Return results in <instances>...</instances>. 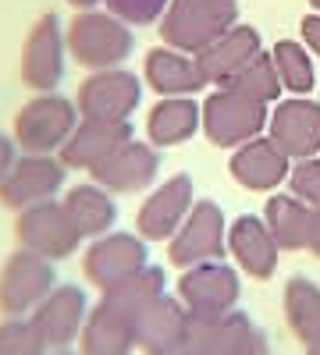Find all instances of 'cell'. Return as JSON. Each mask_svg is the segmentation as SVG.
Returning a JSON list of instances; mask_svg holds the SVG:
<instances>
[{
    "instance_id": "6da1fadb",
    "label": "cell",
    "mask_w": 320,
    "mask_h": 355,
    "mask_svg": "<svg viewBox=\"0 0 320 355\" xmlns=\"http://www.w3.org/2000/svg\"><path fill=\"white\" fill-rule=\"evenodd\" d=\"M239 25L235 0H171L160 18V40L182 53H203Z\"/></svg>"
},
{
    "instance_id": "7a4b0ae2",
    "label": "cell",
    "mask_w": 320,
    "mask_h": 355,
    "mask_svg": "<svg viewBox=\"0 0 320 355\" xmlns=\"http://www.w3.org/2000/svg\"><path fill=\"white\" fill-rule=\"evenodd\" d=\"M65 40H68V53L90 71L118 68L135 46L132 28L121 18H114L110 11H78L68 25Z\"/></svg>"
},
{
    "instance_id": "3957f363",
    "label": "cell",
    "mask_w": 320,
    "mask_h": 355,
    "mask_svg": "<svg viewBox=\"0 0 320 355\" xmlns=\"http://www.w3.org/2000/svg\"><path fill=\"white\" fill-rule=\"evenodd\" d=\"M267 121H271L267 103H256L253 96L235 93L228 85H221L217 93L203 100V132L221 150H239L242 142L264 132Z\"/></svg>"
},
{
    "instance_id": "277c9868",
    "label": "cell",
    "mask_w": 320,
    "mask_h": 355,
    "mask_svg": "<svg viewBox=\"0 0 320 355\" xmlns=\"http://www.w3.org/2000/svg\"><path fill=\"white\" fill-rule=\"evenodd\" d=\"M75 128H78V103L57 93H40L18 110L15 142L25 153H53V150L61 153Z\"/></svg>"
},
{
    "instance_id": "5b68a950",
    "label": "cell",
    "mask_w": 320,
    "mask_h": 355,
    "mask_svg": "<svg viewBox=\"0 0 320 355\" xmlns=\"http://www.w3.org/2000/svg\"><path fill=\"white\" fill-rule=\"evenodd\" d=\"M15 239L22 242V249L36 252V256H47V259H65L78 249L82 234L78 227L71 224L65 202H36V206H25L18 210V220H15Z\"/></svg>"
},
{
    "instance_id": "8992f818",
    "label": "cell",
    "mask_w": 320,
    "mask_h": 355,
    "mask_svg": "<svg viewBox=\"0 0 320 355\" xmlns=\"http://www.w3.org/2000/svg\"><path fill=\"white\" fill-rule=\"evenodd\" d=\"M65 57L68 40L61 33V18L40 15L22 46V82L36 93H53L57 82L65 78Z\"/></svg>"
},
{
    "instance_id": "52a82bcc",
    "label": "cell",
    "mask_w": 320,
    "mask_h": 355,
    "mask_svg": "<svg viewBox=\"0 0 320 355\" xmlns=\"http://www.w3.org/2000/svg\"><path fill=\"white\" fill-rule=\"evenodd\" d=\"M142 100V82L139 75L125 68H107L93 71L78 85V114L82 117H100V121H128Z\"/></svg>"
},
{
    "instance_id": "ba28073f",
    "label": "cell",
    "mask_w": 320,
    "mask_h": 355,
    "mask_svg": "<svg viewBox=\"0 0 320 355\" xmlns=\"http://www.w3.org/2000/svg\"><path fill=\"white\" fill-rule=\"evenodd\" d=\"M224 242H228V231H224V214L214 199H196V206L189 210L185 224L174 231L171 239V263L174 266H196V263H207L224 256Z\"/></svg>"
},
{
    "instance_id": "9c48e42d",
    "label": "cell",
    "mask_w": 320,
    "mask_h": 355,
    "mask_svg": "<svg viewBox=\"0 0 320 355\" xmlns=\"http://www.w3.org/2000/svg\"><path fill=\"white\" fill-rule=\"evenodd\" d=\"M146 266V239L128 231H107L90 245L82 259V270L96 288L110 291L121 281H128L132 274H139Z\"/></svg>"
},
{
    "instance_id": "30bf717a",
    "label": "cell",
    "mask_w": 320,
    "mask_h": 355,
    "mask_svg": "<svg viewBox=\"0 0 320 355\" xmlns=\"http://www.w3.org/2000/svg\"><path fill=\"white\" fill-rule=\"evenodd\" d=\"M196 206V185L189 174H171L164 185L153 189V196L142 202V210L135 214V227H139V239L146 242H167L174 239L189 217V210Z\"/></svg>"
},
{
    "instance_id": "8fae6325",
    "label": "cell",
    "mask_w": 320,
    "mask_h": 355,
    "mask_svg": "<svg viewBox=\"0 0 320 355\" xmlns=\"http://www.w3.org/2000/svg\"><path fill=\"white\" fill-rule=\"evenodd\" d=\"M178 299L196 316L231 313V306L239 302V274L228 263H217V259L196 263L178 281Z\"/></svg>"
},
{
    "instance_id": "7c38bea8",
    "label": "cell",
    "mask_w": 320,
    "mask_h": 355,
    "mask_svg": "<svg viewBox=\"0 0 320 355\" xmlns=\"http://www.w3.org/2000/svg\"><path fill=\"white\" fill-rule=\"evenodd\" d=\"M65 160H53L50 153H25L11 174L0 182V202L8 210H25V206L47 202L65 185Z\"/></svg>"
},
{
    "instance_id": "4fadbf2b",
    "label": "cell",
    "mask_w": 320,
    "mask_h": 355,
    "mask_svg": "<svg viewBox=\"0 0 320 355\" xmlns=\"http://www.w3.org/2000/svg\"><path fill=\"white\" fill-rule=\"evenodd\" d=\"M267 132L292 164L317 157L320 153V103H313L310 96L281 100L271 110Z\"/></svg>"
},
{
    "instance_id": "5bb4252c",
    "label": "cell",
    "mask_w": 320,
    "mask_h": 355,
    "mask_svg": "<svg viewBox=\"0 0 320 355\" xmlns=\"http://www.w3.org/2000/svg\"><path fill=\"white\" fill-rule=\"evenodd\" d=\"M50 291H53V259H47V256L22 249L0 270V309L4 313L33 309Z\"/></svg>"
},
{
    "instance_id": "9a60e30c",
    "label": "cell",
    "mask_w": 320,
    "mask_h": 355,
    "mask_svg": "<svg viewBox=\"0 0 320 355\" xmlns=\"http://www.w3.org/2000/svg\"><path fill=\"white\" fill-rule=\"evenodd\" d=\"M253 334L256 331L246 313H221V316L189 313L178 355H242Z\"/></svg>"
},
{
    "instance_id": "2e32d148",
    "label": "cell",
    "mask_w": 320,
    "mask_h": 355,
    "mask_svg": "<svg viewBox=\"0 0 320 355\" xmlns=\"http://www.w3.org/2000/svg\"><path fill=\"white\" fill-rule=\"evenodd\" d=\"M160 174V153L150 142H125L118 153H110L100 167H93V182L103 185L107 192H142L157 182Z\"/></svg>"
},
{
    "instance_id": "e0dca14e",
    "label": "cell",
    "mask_w": 320,
    "mask_h": 355,
    "mask_svg": "<svg viewBox=\"0 0 320 355\" xmlns=\"http://www.w3.org/2000/svg\"><path fill=\"white\" fill-rule=\"evenodd\" d=\"M231 178L249 189V192H274L281 182H288V174H292V160H288L278 142L267 135H256L249 142H242L235 153H231V164H228Z\"/></svg>"
},
{
    "instance_id": "ac0fdd59",
    "label": "cell",
    "mask_w": 320,
    "mask_h": 355,
    "mask_svg": "<svg viewBox=\"0 0 320 355\" xmlns=\"http://www.w3.org/2000/svg\"><path fill=\"white\" fill-rule=\"evenodd\" d=\"M125 142H132V125L128 121H100V117H82L71 139L65 142L61 160L65 167L93 171L100 167L110 153H118Z\"/></svg>"
},
{
    "instance_id": "d6986e66",
    "label": "cell",
    "mask_w": 320,
    "mask_h": 355,
    "mask_svg": "<svg viewBox=\"0 0 320 355\" xmlns=\"http://www.w3.org/2000/svg\"><path fill=\"white\" fill-rule=\"evenodd\" d=\"M264 53V43H260V33L253 25H235L231 33H224L217 43H210L203 53H196V64L203 71L210 85H224L235 78L249 61Z\"/></svg>"
},
{
    "instance_id": "ffe728a7",
    "label": "cell",
    "mask_w": 320,
    "mask_h": 355,
    "mask_svg": "<svg viewBox=\"0 0 320 355\" xmlns=\"http://www.w3.org/2000/svg\"><path fill=\"white\" fill-rule=\"evenodd\" d=\"M185 323H189V309L182 306V299L157 295L135 320V345L146 355H178Z\"/></svg>"
},
{
    "instance_id": "44dd1931",
    "label": "cell",
    "mask_w": 320,
    "mask_h": 355,
    "mask_svg": "<svg viewBox=\"0 0 320 355\" xmlns=\"http://www.w3.org/2000/svg\"><path fill=\"white\" fill-rule=\"evenodd\" d=\"M135 313L118 306L103 295V302L85 316V331H82V352L85 355H128L135 345Z\"/></svg>"
},
{
    "instance_id": "7402d4cb",
    "label": "cell",
    "mask_w": 320,
    "mask_h": 355,
    "mask_svg": "<svg viewBox=\"0 0 320 355\" xmlns=\"http://www.w3.org/2000/svg\"><path fill=\"white\" fill-rule=\"evenodd\" d=\"M228 249L231 256L239 259V266L246 274H253L256 281H267L274 270H278V242L267 227L264 217H253V214H242L231 220L228 227Z\"/></svg>"
},
{
    "instance_id": "603a6c76",
    "label": "cell",
    "mask_w": 320,
    "mask_h": 355,
    "mask_svg": "<svg viewBox=\"0 0 320 355\" xmlns=\"http://www.w3.org/2000/svg\"><path fill=\"white\" fill-rule=\"evenodd\" d=\"M142 78L160 96H192L203 85H210L203 78L196 57L174 46H153L146 53V64H142Z\"/></svg>"
},
{
    "instance_id": "cb8c5ba5",
    "label": "cell",
    "mask_w": 320,
    "mask_h": 355,
    "mask_svg": "<svg viewBox=\"0 0 320 355\" xmlns=\"http://www.w3.org/2000/svg\"><path fill=\"white\" fill-rule=\"evenodd\" d=\"M82 320H85V295L78 288L65 284V288H53L40 302L33 323L47 345H68L82 331Z\"/></svg>"
},
{
    "instance_id": "d4e9b609",
    "label": "cell",
    "mask_w": 320,
    "mask_h": 355,
    "mask_svg": "<svg viewBox=\"0 0 320 355\" xmlns=\"http://www.w3.org/2000/svg\"><path fill=\"white\" fill-rule=\"evenodd\" d=\"M203 128V103L192 96H160L150 110L146 135L153 146H182Z\"/></svg>"
},
{
    "instance_id": "484cf974",
    "label": "cell",
    "mask_w": 320,
    "mask_h": 355,
    "mask_svg": "<svg viewBox=\"0 0 320 355\" xmlns=\"http://www.w3.org/2000/svg\"><path fill=\"white\" fill-rule=\"evenodd\" d=\"M65 210H68V217L78 227L82 239H100V234H107L114 227V220H118V202H114L110 192L96 182L68 189Z\"/></svg>"
},
{
    "instance_id": "4316f807",
    "label": "cell",
    "mask_w": 320,
    "mask_h": 355,
    "mask_svg": "<svg viewBox=\"0 0 320 355\" xmlns=\"http://www.w3.org/2000/svg\"><path fill=\"white\" fill-rule=\"evenodd\" d=\"M310 217H313V210L299 196H281V192L267 199V210H264V220H267V227L274 234L278 249H288V252L306 249Z\"/></svg>"
},
{
    "instance_id": "83f0119b",
    "label": "cell",
    "mask_w": 320,
    "mask_h": 355,
    "mask_svg": "<svg viewBox=\"0 0 320 355\" xmlns=\"http://www.w3.org/2000/svg\"><path fill=\"white\" fill-rule=\"evenodd\" d=\"M285 313H288V323L292 331L313 345L320 341V288L306 277H292L285 284Z\"/></svg>"
},
{
    "instance_id": "f1b7e54d",
    "label": "cell",
    "mask_w": 320,
    "mask_h": 355,
    "mask_svg": "<svg viewBox=\"0 0 320 355\" xmlns=\"http://www.w3.org/2000/svg\"><path fill=\"white\" fill-rule=\"evenodd\" d=\"M271 57H274V68H278L281 85H285L292 96H306L310 89H313V82H317L310 50H306L303 43H296V40H281V43H274Z\"/></svg>"
},
{
    "instance_id": "f546056e",
    "label": "cell",
    "mask_w": 320,
    "mask_h": 355,
    "mask_svg": "<svg viewBox=\"0 0 320 355\" xmlns=\"http://www.w3.org/2000/svg\"><path fill=\"white\" fill-rule=\"evenodd\" d=\"M228 89H235V93H246L253 96L256 103H274L281 96V78H278V68H274V57L271 53H260L256 61H249L231 82H224Z\"/></svg>"
},
{
    "instance_id": "4dcf8cb0",
    "label": "cell",
    "mask_w": 320,
    "mask_h": 355,
    "mask_svg": "<svg viewBox=\"0 0 320 355\" xmlns=\"http://www.w3.org/2000/svg\"><path fill=\"white\" fill-rule=\"evenodd\" d=\"M43 334L36 331V323L8 320L0 327V355H43Z\"/></svg>"
},
{
    "instance_id": "1f68e13d",
    "label": "cell",
    "mask_w": 320,
    "mask_h": 355,
    "mask_svg": "<svg viewBox=\"0 0 320 355\" xmlns=\"http://www.w3.org/2000/svg\"><path fill=\"white\" fill-rule=\"evenodd\" d=\"M107 11L114 18H121L125 25H153L164 18L171 8V0H103Z\"/></svg>"
},
{
    "instance_id": "d6a6232c",
    "label": "cell",
    "mask_w": 320,
    "mask_h": 355,
    "mask_svg": "<svg viewBox=\"0 0 320 355\" xmlns=\"http://www.w3.org/2000/svg\"><path fill=\"white\" fill-rule=\"evenodd\" d=\"M288 185H292V196H299L310 210H317L320 206V157L296 160L292 174H288Z\"/></svg>"
},
{
    "instance_id": "836d02e7",
    "label": "cell",
    "mask_w": 320,
    "mask_h": 355,
    "mask_svg": "<svg viewBox=\"0 0 320 355\" xmlns=\"http://www.w3.org/2000/svg\"><path fill=\"white\" fill-rule=\"evenodd\" d=\"M299 33H303L306 50H313V53L320 57V15H306V18L299 21Z\"/></svg>"
},
{
    "instance_id": "e575fe53",
    "label": "cell",
    "mask_w": 320,
    "mask_h": 355,
    "mask_svg": "<svg viewBox=\"0 0 320 355\" xmlns=\"http://www.w3.org/2000/svg\"><path fill=\"white\" fill-rule=\"evenodd\" d=\"M15 139H8V135H0V182L11 174V167L18 164V157H15Z\"/></svg>"
},
{
    "instance_id": "d590c367",
    "label": "cell",
    "mask_w": 320,
    "mask_h": 355,
    "mask_svg": "<svg viewBox=\"0 0 320 355\" xmlns=\"http://www.w3.org/2000/svg\"><path fill=\"white\" fill-rule=\"evenodd\" d=\"M306 249L320 259V206H317L313 217H310V239H306Z\"/></svg>"
},
{
    "instance_id": "8d00e7d4",
    "label": "cell",
    "mask_w": 320,
    "mask_h": 355,
    "mask_svg": "<svg viewBox=\"0 0 320 355\" xmlns=\"http://www.w3.org/2000/svg\"><path fill=\"white\" fill-rule=\"evenodd\" d=\"M242 355H271V348H267V341H264V334H260V331H256V334L249 338V345L242 348Z\"/></svg>"
},
{
    "instance_id": "74e56055",
    "label": "cell",
    "mask_w": 320,
    "mask_h": 355,
    "mask_svg": "<svg viewBox=\"0 0 320 355\" xmlns=\"http://www.w3.org/2000/svg\"><path fill=\"white\" fill-rule=\"evenodd\" d=\"M71 8H78V11H93L96 4H103V0H68Z\"/></svg>"
},
{
    "instance_id": "f35d334b",
    "label": "cell",
    "mask_w": 320,
    "mask_h": 355,
    "mask_svg": "<svg viewBox=\"0 0 320 355\" xmlns=\"http://www.w3.org/2000/svg\"><path fill=\"white\" fill-rule=\"evenodd\" d=\"M310 355H320V341H313V345H310Z\"/></svg>"
},
{
    "instance_id": "ab89813d",
    "label": "cell",
    "mask_w": 320,
    "mask_h": 355,
    "mask_svg": "<svg viewBox=\"0 0 320 355\" xmlns=\"http://www.w3.org/2000/svg\"><path fill=\"white\" fill-rule=\"evenodd\" d=\"M310 8H313V11L320 15V0H310Z\"/></svg>"
}]
</instances>
